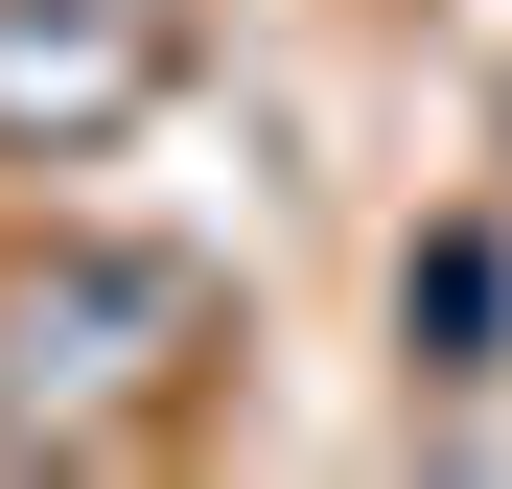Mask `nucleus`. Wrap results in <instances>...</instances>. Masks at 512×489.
I'll return each instance as SVG.
<instances>
[{
    "instance_id": "obj_3",
    "label": "nucleus",
    "mask_w": 512,
    "mask_h": 489,
    "mask_svg": "<svg viewBox=\"0 0 512 489\" xmlns=\"http://www.w3.org/2000/svg\"><path fill=\"white\" fill-rule=\"evenodd\" d=\"M396 326H419V373H489V350H512V257H489V210H443V233L396 257Z\"/></svg>"
},
{
    "instance_id": "obj_2",
    "label": "nucleus",
    "mask_w": 512,
    "mask_h": 489,
    "mask_svg": "<svg viewBox=\"0 0 512 489\" xmlns=\"http://www.w3.org/2000/svg\"><path fill=\"white\" fill-rule=\"evenodd\" d=\"M163 94V0H0V140H117Z\"/></svg>"
},
{
    "instance_id": "obj_1",
    "label": "nucleus",
    "mask_w": 512,
    "mask_h": 489,
    "mask_svg": "<svg viewBox=\"0 0 512 489\" xmlns=\"http://www.w3.org/2000/svg\"><path fill=\"white\" fill-rule=\"evenodd\" d=\"M210 326V257H47L24 303H0V373L47 396V420H94V396H163Z\"/></svg>"
}]
</instances>
